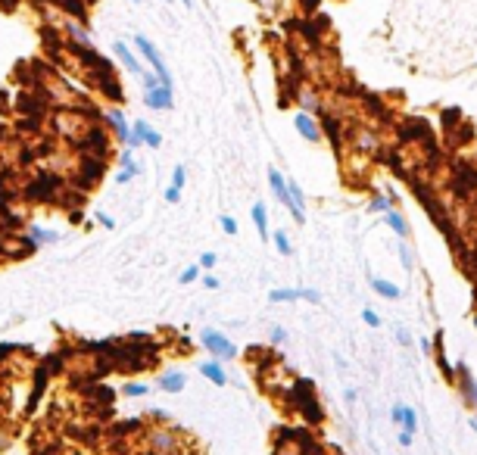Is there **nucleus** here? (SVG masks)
Segmentation results:
<instances>
[{
	"label": "nucleus",
	"mask_w": 477,
	"mask_h": 455,
	"mask_svg": "<svg viewBox=\"0 0 477 455\" xmlns=\"http://www.w3.org/2000/svg\"><path fill=\"white\" fill-rule=\"evenodd\" d=\"M290 399H294V409H300V415L306 418L309 424H318V421H325V411H321V402L315 399V386H312V380H294L290 384Z\"/></svg>",
	"instance_id": "nucleus-1"
},
{
	"label": "nucleus",
	"mask_w": 477,
	"mask_h": 455,
	"mask_svg": "<svg viewBox=\"0 0 477 455\" xmlns=\"http://www.w3.org/2000/svg\"><path fill=\"white\" fill-rule=\"evenodd\" d=\"M184 443L175 427H147V455H181Z\"/></svg>",
	"instance_id": "nucleus-2"
},
{
	"label": "nucleus",
	"mask_w": 477,
	"mask_h": 455,
	"mask_svg": "<svg viewBox=\"0 0 477 455\" xmlns=\"http://www.w3.org/2000/svg\"><path fill=\"white\" fill-rule=\"evenodd\" d=\"M134 50H138V53L147 60V66L159 75V81L172 87V72H169V66H165V60H163V53H159L156 44H153L150 37H144V35H134Z\"/></svg>",
	"instance_id": "nucleus-3"
},
{
	"label": "nucleus",
	"mask_w": 477,
	"mask_h": 455,
	"mask_svg": "<svg viewBox=\"0 0 477 455\" xmlns=\"http://www.w3.org/2000/svg\"><path fill=\"white\" fill-rule=\"evenodd\" d=\"M200 343H203V349H206L213 359H219V362H231V359H237V346H234L231 340H228L222 330H215V328H206L200 334Z\"/></svg>",
	"instance_id": "nucleus-4"
},
{
	"label": "nucleus",
	"mask_w": 477,
	"mask_h": 455,
	"mask_svg": "<svg viewBox=\"0 0 477 455\" xmlns=\"http://www.w3.org/2000/svg\"><path fill=\"white\" fill-rule=\"evenodd\" d=\"M125 147H150V150H159L163 147V134H159L156 128H153L150 122H144V118H141V122H132V137H128V143Z\"/></svg>",
	"instance_id": "nucleus-5"
},
{
	"label": "nucleus",
	"mask_w": 477,
	"mask_h": 455,
	"mask_svg": "<svg viewBox=\"0 0 477 455\" xmlns=\"http://www.w3.org/2000/svg\"><path fill=\"white\" fill-rule=\"evenodd\" d=\"M456 386H458V393H462L465 409H474L477 405V380H474V374H471V368L465 365V362H458L456 365Z\"/></svg>",
	"instance_id": "nucleus-6"
},
{
	"label": "nucleus",
	"mask_w": 477,
	"mask_h": 455,
	"mask_svg": "<svg viewBox=\"0 0 477 455\" xmlns=\"http://www.w3.org/2000/svg\"><path fill=\"white\" fill-rule=\"evenodd\" d=\"M294 128L300 131L303 141H309V143H321V141H325V131H321V122L312 116V112H306V109L294 112Z\"/></svg>",
	"instance_id": "nucleus-7"
},
{
	"label": "nucleus",
	"mask_w": 477,
	"mask_h": 455,
	"mask_svg": "<svg viewBox=\"0 0 477 455\" xmlns=\"http://www.w3.org/2000/svg\"><path fill=\"white\" fill-rule=\"evenodd\" d=\"M103 122H107L109 134L116 137L119 143H128V137H132V122L125 118V112L119 109V106H109L107 112H103Z\"/></svg>",
	"instance_id": "nucleus-8"
},
{
	"label": "nucleus",
	"mask_w": 477,
	"mask_h": 455,
	"mask_svg": "<svg viewBox=\"0 0 477 455\" xmlns=\"http://www.w3.org/2000/svg\"><path fill=\"white\" fill-rule=\"evenodd\" d=\"M144 106L147 109H156V112H169L175 106V97H172V87L169 84H159L144 91Z\"/></svg>",
	"instance_id": "nucleus-9"
},
{
	"label": "nucleus",
	"mask_w": 477,
	"mask_h": 455,
	"mask_svg": "<svg viewBox=\"0 0 477 455\" xmlns=\"http://www.w3.org/2000/svg\"><path fill=\"white\" fill-rule=\"evenodd\" d=\"M287 190H290V206H287V212L294 215L296 224H303V222H306V193H303V187L296 184V181H287Z\"/></svg>",
	"instance_id": "nucleus-10"
},
{
	"label": "nucleus",
	"mask_w": 477,
	"mask_h": 455,
	"mask_svg": "<svg viewBox=\"0 0 477 455\" xmlns=\"http://www.w3.org/2000/svg\"><path fill=\"white\" fill-rule=\"evenodd\" d=\"M113 50H116V56H119V62L128 69V72H134V75H144V66H141V60L134 56V50L128 47L125 41H116L113 44Z\"/></svg>",
	"instance_id": "nucleus-11"
},
{
	"label": "nucleus",
	"mask_w": 477,
	"mask_h": 455,
	"mask_svg": "<svg viewBox=\"0 0 477 455\" xmlns=\"http://www.w3.org/2000/svg\"><path fill=\"white\" fill-rule=\"evenodd\" d=\"M200 374L209 380V384H215V386H225V384H228V371L222 368V362H219V359H206V362H200Z\"/></svg>",
	"instance_id": "nucleus-12"
},
{
	"label": "nucleus",
	"mask_w": 477,
	"mask_h": 455,
	"mask_svg": "<svg viewBox=\"0 0 477 455\" xmlns=\"http://www.w3.org/2000/svg\"><path fill=\"white\" fill-rule=\"evenodd\" d=\"M269 187H271V193L278 197V203H284V206H290V190H287V178H284L278 168H269Z\"/></svg>",
	"instance_id": "nucleus-13"
},
{
	"label": "nucleus",
	"mask_w": 477,
	"mask_h": 455,
	"mask_svg": "<svg viewBox=\"0 0 477 455\" xmlns=\"http://www.w3.org/2000/svg\"><path fill=\"white\" fill-rule=\"evenodd\" d=\"M318 122H321V131H325V137H331V143H334V150H340V118L334 116V112H321L318 116Z\"/></svg>",
	"instance_id": "nucleus-14"
},
{
	"label": "nucleus",
	"mask_w": 477,
	"mask_h": 455,
	"mask_svg": "<svg viewBox=\"0 0 477 455\" xmlns=\"http://www.w3.org/2000/svg\"><path fill=\"white\" fill-rule=\"evenodd\" d=\"M462 122H465V116L458 106H446V109L440 112V128H443V134H452Z\"/></svg>",
	"instance_id": "nucleus-15"
},
{
	"label": "nucleus",
	"mask_w": 477,
	"mask_h": 455,
	"mask_svg": "<svg viewBox=\"0 0 477 455\" xmlns=\"http://www.w3.org/2000/svg\"><path fill=\"white\" fill-rule=\"evenodd\" d=\"M384 224H387L390 231H393L399 240H406L408 237V222L402 218V212H396V209H390V212H384Z\"/></svg>",
	"instance_id": "nucleus-16"
},
{
	"label": "nucleus",
	"mask_w": 477,
	"mask_h": 455,
	"mask_svg": "<svg viewBox=\"0 0 477 455\" xmlns=\"http://www.w3.org/2000/svg\"><path fill=\"white\" fill-rule=\"evenodd\" d=\"M184 384H188L184 371H165L163 377H159V390H163V393H181Z\"/></svg>",
	"instance_id": "nucleus-17"
},
{
	"label": "nucleus",
	"mask_w": 477,
	"mask_h": 455,
	"mask_svg": "<svg viewBox=\"0 0 477 455\" xmlns=\"http://www.w3.org/2000/svg\"><path fill=\"white\" fill-rule=\"evenodd\" d=\"M368 284H371V290H375L377 296H384V299H399V296H402V290H399V287L393 284V280H384V278H371Z\"/></svg>",
	"instance_id": "nucleus-18"
},
{
	"label": "nucleus",
	"mask_w": 477,
	"mask_h": 455,
	"mask_svg": "<svg viewBox=\"0 0 477 455\" xmlns=\"http://www.w3.org/2000/svg\"><path fill=\"white\" fill-rule=\"evenodd\" d=\"M250 215H253V224H256V231H259V240L269 243V218H265V203L253 206Z\"/></svg>",
	"instance_id": "nucleus-19"
},
{
	"label": "nucleus",
	"mask_w": 477,
	"mask_h": 455,
	"mask_svg": "<svg viewBox=\"0 0 477 455\" xmlns=\"http://www.w3.org/2000/svg\"><path fill=\"white\" fill-rule=\"evenodd\" d=\"M271 303H296L303 299V287H278V290L269 293Z\"/></svg>",
	"instance_id": "nucleus-20"
},
{
	"label": "nucleus",
	"mask_w": 477,
	"mask_h": 455,
	"mask_svg": "<svg viewBox=\"0 0 477 455\" xmlns=\"http://www.w3.org/2000/svg\"><path fill=\"white\" fill-rule=\"evenodd\" d=\"M28 237H32L35 243H57L60 240L57 231H47V228H41V224H32V228H28Z\"/></svg>",
	"instance_id": "nucleus-21"
},
{
	"label": "nucleus",
	"mask_w": 477,
	"mask_h": 455,
	"mask_svg": "<svg viewBox=\"0 0 477 455\" xmlns=\"http://www.w3.org/2000/svg\"><path fill=\"white\" fill-rule=\"evenodd\" d=\"M396 206V197H390V193H381V197H375V199H368V212H390Z\"/></svg>",
	"instance_id": "nucleus-22"
},
{
	"label": "nucleus",
	"mask_w": 477,
	"mask_h": 455,
	"mask_svg": "<svg viewBox=\"0 0 477 455\" xmlns=\"http://www.w3.org/2000/svg\"><path fill=\"white\" fill-rule=\"evenodd\" d=\"M271 243H275V249L281 256H294V243H290L287 231H275V234H271Z\"/></svg>",
	"instance_id": "nucleus-23"
},
{
	"label": "nucleus",
	"mask_w": 477,
	"mask_h": 455,
	"mask_svg": "<svg viewBox=\"0 0 477 455\" xmlns=\"http://www.w3.org/2000/svg\"><path fill=\"white\" fill-rule=\"evenodd\" d=\"M141 172H144V168H141L138 162H132V166H119V172H116V184H128V181L138 178Z\"/></svg>",
	"instance_id": "nucleus-24"
},
{
	"label": "nucleus",
	"mask_w": 477,
	"mask_h": 455,
	"mask_svg": "<svg viewBox=\"0 0 477 455\" xmlns=\"http://www.w3.org/2000/svg\"><path fill=\"white\" fill-rule=\"evenodd\" d=\"M122 393H125V396H132V399L147 396V393H150V384H141V380H132V384L122 386Z\"/></svg>",
	"instance_id": "nucleus-25"
},
{
	"label": "nucleus",
	"mask_w": 477,
	"mask_h": 455,
	"mask_svg": "<svg viewBox=\"0 0 477 455\" xmlns=\"http://www.w3.org/2000/svg\"><path fill=\"white\" fill-rule=\"evenodd\" d=\"M402 430H406V434L418 430V415H415V409H408V405H406V411H402Z\"/></svg>",
	"instance_id": "nucleus-26"
},
{
	"label": "nucleus",
	"mask_w": 477,
	"mask_h": 455,
	"mask_svg": "<svg viewBox=\"0 0 477 455\" xmlns=\"http://www.w3.org/2000/svg\"><path fill=\"white\" fill-rule=\"evenodd\" d=\"M141 81H144V91H150V87H159V84H163V81H159V75L153 72V69H150V72H147V69H144V75H141Z\"/></svg>",
	"instance_id": "nucleus-27"
},
{
	"label": "nucleus",
	"mask_w": 477,
	"mask_h": 455,
	"mask_svg": "<svg viewBox=\"0 0 477 455\" xmlns=\"http://www.w3.org/2000/svg\"><path fill=\"white\" fill-rule=\"evenodd\" d=\"M200 271H203L200 265H188V268H184V271H181V278H178V280H181V284H190V280H197V278H200Z\"/></svg>",
	"instance_id": "nucleus-28"
},
{
	"label": "nucleus",
	"mask_w": 477,
	"mask_h": 455,
	"mask_svg": "<svg viewBox=\"0 0 477 455\" xmlns=\"http://www.w3.org/2000/svg\"><path fill=\"white\" fill-rule=\"evenodd\" d=\"M172 184H175V187H184V184H188V168H184V166H175V172H172Z\"/></svg>",
	"instance_id": "nucleus-29"
},
{
	"label": "nucleus",
	"mask_w": 477,
	"mask_h": 455,
	"mask_svg": "<svg viewBox=\"0 0 477 455\" xmlns=\"http://www.w3.org/2000/svg\"><path fill=\"white\" fill-rule=\"evenodd\" d=\"M399 259H402V268H408V271L415 268V256H412V249H408L406 243L399 247Z\"/></svg>",
	"instance_id": "nucleus-30"
},
{
	"label": "nucleus",
	"mask_w": 477,
	"mask_h": 455,
	"mask_svg": "<svg viewBox=\"0 0 477 455\" xmlns=\"http://www.w3.org/2000/svg\"><path fill=\"white\" fill-rule=\"evenodd\" d=\"M362 321L368 324V328H381V315H377L375 309H362Z\"/></svg>",
	"instance_id": "nucleus-31"
},
{
	"label": "nucleus",
	"mask_w": 477,
	"mask_h": 455,
	"mask_svg": "<svg viewBox=\"0 0 477 455\" xmlns=\"http://www.w3.org/2000/svg\"><path fill=\"white\" fill-rule=\"evenodd\" d=\"M165 203H172V206L181 203V187H175V184L165 187Z\"/></svg>",
	"instance_id": "nucleus-32"
},
{
	"label": "nucleus",
	"mask_w": 477,
	"mask_h": 455,
	"mask_svg": "<svg viewBox=\"0 0 477 455\" xmlns=\"http://www.w3.org/2000/svg\"><path fill=\"white\" fill-rule=\"evenodd\" d=\"M219 224H222V231H225V234H237V222H234L231 215H222Z\"/></svg>",
	"instance_id": "nucleus-33"
},
{
	"label": "nucleus",
	"mask_w": 477,
	"mask_h": 455,
	"mask_svg": "<svg viewBox=\"0 0 477 455\" xmlns=\"http://www.w3.org/2000/svg\"><path fill=\"white\" fill-rule=\"evenodd\" d=\"M215 265H219V256H215V253H203L200 256V268H206V271H209V268H215Z\"/></svg>",
	"instance_id": "nucleus-34"
},
{
	"label": "nucleus",
	"mask_w": 477,
	"mask_h": 455,
	"mask_svg": "<svg viewBox=\"0 0 477 455\" xmlns=\"http://www.w3.org/2000/svg\"><path fill=\"white\" fill-rule=\"evenodd\" d=\"M19 353V346H13V343H0V362H7V355H16Z\"/></svg>",
	"instance_id": "nucleus-35"
},
{
	"label": "nucleus",
	"mask_w": 477,
	"mask_h": 455,
	"mask_svg": "<svg viewBox=\"0 0 477 455\" xmlns=\"http://www.w3.org/2000/svg\"><path fill=\"white\" fill-rule=\"evenodd\" d=\"M303 299H306V303H321V293L312 290V287H303Z\"/></svg>",
	"instance_id": "nucleus-36"
},
{
	"label": "nucleus",
	"mask_w": 477,
	"mask_h": 455,
	"mask_svg": "<svg viewBox=\"0 0 477 455\" xmlns=\"http://www.w3.org/2000/svg\"><path fill=\"white\" fill-rule=\"evenodd\" d=\"M269 340H271V343H284V340H287V330H284V328H271Z\"/></svg>",
	"instance_id": "nucleus-37"
},
{
	"label": "nucleus",
	"mask_w": 477,
	"mask_h": 455,
	"mask_svg": "<svg viewBox=\"0 0 477 455\" xmlns=\"http://www.w3.org/2000/svg\"><path fill=\"white\" fill-rule=\"evenodd\" d=\"M116 162H119V166H132V147H125V150H122V153L119 156H116Z\"/></svg>",
	"instance_id": "nucleus-38"
},
{
	"label": "nucleus",
	"mask_w": 477,
	"mask_h": 455,
	"mask_svg": "<svg viewBox=\"0 0 477 455\" xmlns=\"http://www.w3.org/2000/svg\"><path fill=\"white\" fill-rule=\"evenodd\" d=\"M94 218L103 224V228H116V222H113V215H107V212H94Z\"/></svg>",
	"instance_id": "nucleus-39"
},
{
	"label": "nucleus",
	"mask_w": 477,
	"mask_h": 455,
	"mask_svg": "<svg viewBox=\"0 0 477 455\" xmlns=\"http://www.w3.org/2000/svg\"><path fill=\"white\" fill-rule=\"evenodd\" d=\"M402 411H406V405H393V409H390V421L402 424Z\"/></svg>",
	"instance_id": "nucleus-40"
},
{
	"label": "nucleus",
	"mask_w": 477,
	"mask_h": 455,
	"mask_svg": "<svg viewBox=\"0 0 477 455\" xmlns=\"http://www.w3.org/2000/svg\"><path fill=\"white\" fill-rule=\"evenodd\" d=\"M203 287H206V290H219V278L206 274V278H203Z\"/></svg>",
	"instance_id": "nucleus-41"
},
{
	"label": "nucleus",
	"mask_w": 477,
	"mask_h": 455,
	"mask_svg": "<svg viewBox=\"0 0 477 455\" xmlns=\"http://www.w3.org/2000/svg\"><path fill=\"white\" fill-rule=\"evenodd\" d=\"M259 6H262V10H269V12H275L278 10V0H256Z\"/></svg>",
	"instance_id": "nucleus-42"
},
{
	"label": "nucleus",
	"mask_w": 477,
	"mask_h": 455,
	"mask_svg": "<svg viewBox=\"0 0 477 455\" xmlns=\"http://www.w3.org/2000/svg\"><path fill=\"white\" fill-rule=\"evenodd\" d=\"M412 440H415V434H406V430L399 434V446H412Z\"/></svg>",
	"instance_id": "nucleus-43"
},
{
	"label": "nucleus",
	"mask_w": 477,
	"mask_h": 455,
	"mask_svg": "<svg viewBox=\"0 0 477 455\" xmlns=\"http://www.w3.org/2000/svg\"><path fill=\"white\" fill-rule=\"evenodd\" d=\"M396 340H399V343H402V346H408V343H412V337H408V334H406V330H399V334H396Z\"/></svg>",
	"instance_id": "nucleus-44"
},
{
	"label": "nucleus",
	"mask_w": 477,
	"mask_h": 455,
	"mask_svg": "<svg viewBox=\"0 0 477 455\" xmlns=\"http://www.w3.org/2000/svg\"><path fill=\"white\" fill-rule=\"evenodd\" d=\"M303 6H306V12H315L318 10V0H303Z\"/></svg>",
	"instance_id": "nucleus-45"
},
{
	"label": "nucleus",
	"mask_w": 477,
	"mask_h": 455,
	"mask_svg": "<svg viewBox=\"0 0 477 455\" xmlns=\"http://www.w3.org/2000/svg\"><path fill=\"white\" fill-rule=\"evenodd\" d=\"M418 343H421V349H424V353H433V343L431 340H424V337H421Z\"/></svg>",
	"instance_id": "nucleus-46"
},
{
	"label": "nucleus",
	"mask_w": 477,
	"mask_h": 455,
	"mask_svg": "<svg viewBox=\"0 0 477 455\" xmlns=\"http://www.w3.org/2000/svg\"><path fill=\"white\" fill-rule=\"evenodd\" d=\"M181 3H184V6H194V0H181Z\"/></svg>",
	"instance_id": "nucleus-47"
},
{
	"label": "nucleus",
	"mask_w": 477,
	"mask_h": 455,
	"mask_svg": "<svg viewBox=\"0 0 477 455\" xmlns=\"http://www.w3.org/2000/svg\"><path fill=\"white\" fill-rule=\"evenodd\" d=\"M471 427H474V430H477V418H471Z\"/></svg>",
	"instance_id": "nucleus-48"
},
{
	"label": "nucleus",
	"mask_w": 477,
	"mask_h": 455,
	"mask_svg": "<svg viewBox=\"0 0 477 455\" xmlns=\"http://www.w3.org/2000/svg\"><path fill=\"white\" fill-rule=\"evenodd\" d=\"M128 3H141V0H128Z\"/></svg>",
	"instance_id": "nucleus-49"
},
{
	"label": "nucleus",
	"mask_w": 477,
	"mask_h": 455,
	"mask_svg": "<svg viewBox=\"0 0 477 455\" xmlns=\"http://www.w3.org/2000/svg\"><path fill=\"white\" fill-rule=\"evenodd\" d=\"M474 328H477V315H474Z\"/></svg>",
	"instance_id": "nucleus-50"
}]
</instances>
